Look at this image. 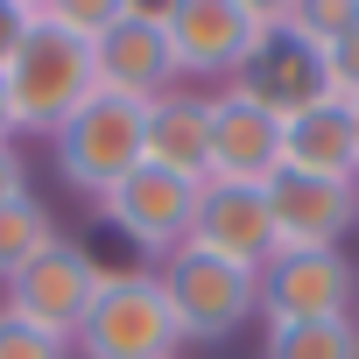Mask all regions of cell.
<instances>
[{
  "instance_id": "cell-1",
  "label": "cell",
  "mask_w": 359,
  "mask_h": 359,
  "mask_svg": "<svg viewBox=\"0 0 359 359\" xmlns=\"http://www.w3.org/2000/svg\"><path fill=\"white\" fill-rule=\"evenodd\" d=\"M184 331H176V310L162 296L155 268H106L71 352L78 359H176Z\"/></svg>"
},
{
  "instance_id": "cell-2",
  "label": "cell",
  "mask_w": 359,
  "mask_h": 359,
  "mask_svg": "<svg viewBox=\"0 0 359 359\" xmlns=\"http://www.w3.org/2000/svg\"><path fill=\"white\" fill-rule=\"evenodd\" d=\"M50 155H57V176H64V184L99 205L120 176H134L141 155H148V106H141V99H120V92H92V99L50 134Z\"/></svg>"
},
{
  "instance_id": "cell-3",
  "label": "cell",
  "mask_w": 359,
  "mask_h": 359,
  "mask_svg": "<svg viewBox=\"0 0 359 359\" xmlns=\"http://www.w3.org/2000/svg\"><path fill=\"white\" fill-rule=\"evenodd\" d=\"M0 78H8V99H15V127L22 134H57L99 92L92 43L71 36V29H57V22H43V15H36V29L22 36L15 64L0 71Z\"/></svg>"
},
{
  "instance_id": "cell-4",
  "label": "cell",
  "mask_w": 359,
  "mask_h": 359,
  "mask_svg": "<svg viewBox=\"0 0 359 359\" xmlns=\"http://www.w3.org/2000/svg\"><path fill=\"white\" fill-rule=\"evenodd\" d=\"M162 296L176 310V331L184 345H226L240 324L261 317V268H240L226 254H205V247H176L162 268Z\"/></svg>"
},
{
  "instance_id": "cell-5",
  "label": "cell",
  "mask_w": 359,
  "mask_h": 359,
  "mask_svg": "<svg viewBox=\"0 0 359 359\" xmlns=\"http://www.w3.org/2000/svg\"><path fill=\"white\" fill-rule=\"evenodd\" d=\"M191 212H198V184H191V176L155 169V162H141L134 176H120V184L99 198V219H106L148 268H162L176 247L191 240Z\"/></svg>"
},
{
  "instance_id": "cell-6",
  "label": "cell",
  "mask_w": 359,
  "mask_h": 359,
  "mask_svg": "<svg viewBox=\"0 0 359 359\" xmlns=\"http://www.w3.org/2000/svg\"><path fill=\"white\" fill-rule=\"evenodd\" d=\"M359 303V268L345 247H282L261 261V317L268 324H317V317H352Z\"/></svg>"
},
{
  "instance_id": "cell-7",
  "label": "cell",
  "mask_w": 359,
  "mask_h": 359,
  "mask_svg": "<svg viewBox=\"0 0 359 359\" xmlns=\"http://www.w3.org/2000/svg\"><path fill=\"white\" fill-rule=\"evenodd\" d=\"M99 282H106V268H99L78 240H57V247H50V254H36L15 282H0V289H8V296H0V310H15V317H22V324H36V331L78 338V324H85V310H92Z\"/></svg>"
},
{
  "instance_id": "cell-8",
  "label": "cell",
  "mask_w": 359,
  "mask_h": 359,
  "mask_svg": "<svg viewBox=\"0 0 359 359\" xmlns=\"http://www.w3.org/2000/svg\"><path fill=\"white\" fill-rule=\"evenodd\" d=\"M268 219H275V254L282 247H345L359 233V176H303V169H275L268 176Z\"/></svg>"
},
{
  "instance_id": "cell-9",
  "label": "cell",
  "mask_w": 359,
  "mask_h": 359,
  "mask_svg": "<svg viewBox=\"0 0 359 359\" xmlns=\"http://www.w3.org/2000/svg\"><path fill=\"white\" fill-rule=\"evenodd\" d=\"M162 36L176 57V78H219L233 85V71L247 64L261 22L240 8V0H169L162 8Z\"/></svg>"
},
{
  "instance_id": "cell-10",
  "label": "cell",
  "mask_w": 359,
  "mask_h": 359,
  "mask_svg": "<svg viewBox=\"0 0 359 359\" xmlns=\"http://www.w3.org/2000/svg\"><path fill=\"white\" fill-rule=\"evenodd\" d=\"M233 92H247V99H254L261 113H275V120H296V113H310V106L331 99L324 50L303 43L296 29H261L254 50H247V64L233 71Z\"/></svg>"
},
{
  "instance_id": "cell-11",
  "label": "cell",
  "mask_w": 359,
  "mask_h": 359,
  "mask_svg": "<svg viewBox=\"0 0 359 359\" xmlns=\"http://www.w3.org/2000/svg\"><path fill=\"white\" fill-rule=\"evenodd\" d=\"M191 247L226 254L240 268H261L275 254V219H268V191L261 184H198V212H191Z\"/></svg>"
},
{
  "instance_id": "cell-12",
  "label": "cell",
  "mask_w": 359,
  "mask_h": 359,
  "mask_svg": "<svg viewBox=\"0 0 359 359\" xmlns=\"http://www.w3.org/2000/svg\"><path fill=\"white\" fill-rule=\"evenodd\" d=\"M282 169V120L261 113L247 92H212V184H268Z\"/></svg>"
},
{
  "instance_id": "cell-13",
  "label": "cell",
  "mask_w": 359,
  "mask_h": 359,
  "mask_svg": "<svg viewBox=\"0 0 359 359\" xmlns=\"http://www.w3.org/2000/svg\"><path fill=\"white\" fill-rule=\"evenodd\" d=\"M92 71H99V92H120V99H162L169 85H184L176 78V57H169V36L162 22L148 15H120L99 43H92Z\"/></svg>"
},
{
  "instance_id": "cell-14",
  "label": "cell",
  "mask_w": 359,
  "mask_h": 359,
  "mask_svg": "<svg viewBox=\"0 0 359 359\" xmlns=\"http://www.w3.org/2000/svg\"><path fill=\"white\" fill-rule=\"evenodd\" d=\"M141 162L205 184V176H212V92L169 85L162 99H148V155Z\"/></svg>"
},
{
  "instance_id": "cell-15",
  "label": "cell",
  "mask_w": 359,
  "mask_h": 359,
  "mask_svg": "<svg viewBox=\"0 0 359 359\" xmlns=\"http://www.w3.org/2000/svg\"><path fill=\"white\" fill-rule=\"evenodd\" d=\"M282 169H303V176H359V148H352V113L345 99H324L296 120H282Z\"/></svg>"
},
{
  "instance_id": "cell-16",
  "label": "cell",
  "mask_w": 359,
  "mask_h": 359,
  "mask_svg": "<svg viewBox=\"0 0 359 359\" xmlns=\"http://www.w3.org/2000/svg\"><path fill=\"white\" fill-rule=\"evenodd\" d=\"M261 359H359V317H317V324H268Z\"/></svg>"
},
{
  "instance_id": "cell-17",
  "label": "cell",
  "mask_w": 359,
  "mask_h": 359,
  "mask_svg": "<svg viewBox=\"0 0 359 359\" xmlns=\"http://www.w3.org/2000/svg\"><path fill=\"white\" fill-rule=\"evenodd\" d=\"M57 247V219H50V205L29 191V198H15V205H0V282H15L36 254H50Z\"/></svg>"
},
{
  "instance_id": "cell-18",
  "label": "cell",
  "mask_w": 359,
  "mask_h": 359,
  "mask_svg": "<svg viewBox=\"0 0 359 359\" xmlns=\"http://www.w3.org/2000/svg\"><path fill=\"white\" fill-rule=\"evenodd\" d=\"M282 29H296L303 43H317V50H331L338 36H352L359 29V0H296L289 8V22Z\"/></svg>"
},
{
  "instance_id": "cell-19",
  "label": "cell",
  "mask_w": 359,
  "mask_h": 359,
  "mask_svg": "<svg viewBox=\"0 0 359 359\" xmlns=\"http://www.w3.org/2000/svg\"><path fill=\"white\" fill-rule=\"evenodd\" d=\"M36 15L57 22V29H71V36H85V43H99V36L127 15V0H43Z\"/></svg>"
},
{
  "instance_id": "cell-20",
  "label": "cell",
  "mask_w": 359,
  "mask_h": 359,
  "mask_svg": "<svg viewBox=\"0 0 359 359\" xmlns=\"http://www.w3.org/2000/svg\"><path fill=\"white\" fill-rule=\"evenodd\" d=\"M0 359H78V352H71V338L36 331V324H22L15 310H0Z\"/></svg>"
},
{
  "instance_id": "cell-21",
  "label": "cell",
  "mask_w": 359,
  "mask_h": 359,
  "mask_svg": "<svg viewBox=\"0 0 359 359\" xmlns=\"http://www.w3.org/2000/svg\"><path fill=\"white\" fill-rule=\"evenodd\" d=\"M324 78H331V99H345V106L359 99V29L324 50Z\"/></svg>"
},
{
  "instance_id": "cell-22",
  "label": "cell",
  "mask_w": 359,
  "mask_h": 359,
  "mask_svg": "<svg viewBox=\"0 0 359 359\" xmlns=\"http://www.w3.org/2000/svg\"><path fill=\"white\" fill-rule=\"evenodd\" d=\"M29 29H36V8H22V0H0V71L15 64V50H22Z\"/></svg>"
},
{
  "instance_id": "cell-23",
  "label": "cell",
  "mask_w": 359,
  "mask_h": 359,
  "mask_svg": "<svg viewBox=\"0 0 359 359\" xmlns=\"http://www.w3.org/2000/svg\"><path fill=\"white\" fill-rule=\"evenodd\" d=\"M15 198H29V155L15 141H0V205H15Z\"/></svg>"
},
{
  "instance_id": "cell-24",
  "label": "cell",
  "mask_w": 359,
  "mask_h": 359,
  "mask_svg": "<svg viewBox=\"0 0 359 359\" xmlns=\"http://www.w3.org/2000/svg\"><path fill=\"white\" fill-rule=\"evenodd\" d=\"M240 8H247V15L261 22V29H282V22H289V8H296V0H240Z\"/></svg>"
},
{
  "instance_id": "cell-25",
  "label": "cell",
  "mask_w": 359,
  "mask_h": 359,
  "mask_svg": "<svg viewBox=\"0 0 359 359\" xmlns=\"http://www.w3.org/2000/svg\"><path fill=\"white\" fill-rule=\"evenodd\" d=\"M22 127H15V99H8V78H0V141H15Z\"/></svg>"
},
{
  "instance_id": "cell-26",
  "label": "cell",
  "mask_w": 359,
  "mask_h": 359,
  "mask_svg": "<svg viewBox=\"0 0 359 359\" xmlns=\"http://www.w3.org/2000/svg\"><path fill=\"white\" fill-rule=\"evenodd\" d=\"M345 113H352V148H359V99H352V106H345Z\"/></svg>"
},
{
  "instance_id": "cell-27",
  "label": "cell",
  "mask_w": 359,
  "mask_h": 359,
  "mask_svg": "<svg viewBox=\"0 0 359 359\" xmlns=\"http://www.w3.org/2000/svg\"><path fill=\"white\" fill-rule=\"evenodd\" d=\"M22 8H43V0H22Z\"/></svg>"
},
{
  "instance_id": "cell-28",
  "label": "cell",
  "mask_w": 359,
  "mask_h": 359,
  "mask_svg": "<svg viewBox=\"0 0 359 359\" xmlns=\"http://www.w3.org/2000/svg\"><path fill=\"white\" fill-rule=\"evenodd\" d=\"M352 317H359V303H352Z\"/></svg>"
}]
</instances>
